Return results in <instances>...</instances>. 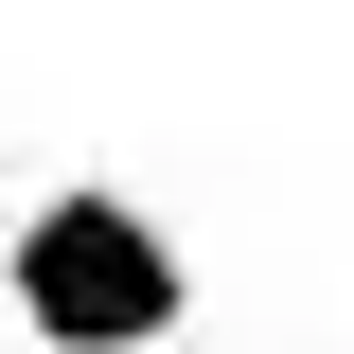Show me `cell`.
<instances>
[{
    "mask_svg": "<svg viewBox=\"0 0 354 354\" xmlns=\"http://www.w3.org/2000/svg\"><path fill=\"white\" fill-rule=\"evenodd\" d=\"M0 319L36 354H160L195 319V248L142 213L124 177H53L36 213L0 230Z\"/></svg>",
    "mask_w": 354,
    "mask_h": 354,
    "instance_id": "6da1fadb",
    "label": "cell"
}]
</instances>
